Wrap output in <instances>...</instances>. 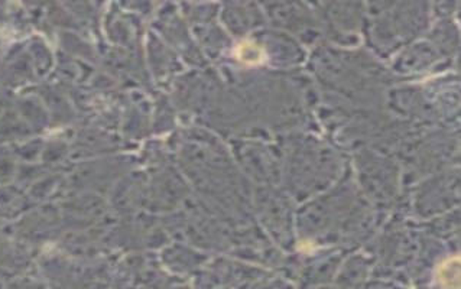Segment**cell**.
Wrapping results in <instances>:
<instances>
[{
  "instance_id": "6da1fadb",
  "label": "cell",
  "mask_w": 461,
  "mask_h": 289,
  "mask_svg": "<svg viewBox=\"0 0 461 289\" xmlns=\"http://www.w3.org/2000/svg\"><path fill=\"white\" fill-rule=\"evenodd\" d=\"M438 281L444 289H460V257H451L440 266Z\"/></svg>"
},
{
  "instance_id": "7a4b0ae2",
  "label": "cell",
  "mask_w": 461,
  "mask_h": 289,
  "mask_svg": "<svg viewBox=\"0 0 461 289\" xmlns=\"http://www.w3.org/2000/svg\"><path fill=\"white\" fill-rule=\"evenodd\" d=\"M236 57L239 61L247 64V65H256L263 62L265 60V51L251 41H242V43L236 47Z\"/></svg>"
}]
</instances>
